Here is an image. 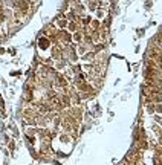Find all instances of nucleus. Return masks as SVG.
<instances>
[{
    "mask_svg": "<svg viewBox=\"0 0 162 165\" xmlns=\"http://www.w3.org/2000/svg\"><path fill=\"white\" fill-rule=\"evenodd\" d=\"M69 113L75 118L76 122H81V119H83V109H81V107H72Z\"/></svg>",
    "mask_w": 162,
    "mask_h": 165,
    "instance_id": "1",
    "label": "nucleus"
},
{
    "mask_svg": "<svg viewBox=\"0 0 162 165\" xmlns=\"http://www.w3.org/2000/svg\"><path fill=\"white\" fill-rule=\"evenodd\" d=\"M51 40H49L48 37H42L38 40V47H40V51H43V49H49L51 47Z\"/></svg>",
    "mask_w": 162,
    "mask_h": 165,
    "instance_id": "2",
    "label": "nucleus"
},
{
    "mask_svg": "<svg viewBox=\"0 0 162 165\" xmlns=\"http://www.w3.org/2000/svg\"><path fill=\"white\" fill-rule=\"evenodd\" d=\"M66 31H67V32H70V34H75L76 31H80V25H78V21H69V23H67Z\"/></svg>",
    "mask_w": 162,
    "mask_h": 165,
    "instance_id": "3",
    "label": "nucleus"
},
{
    "mask_svg": "<svg viewBox=\"0 0 162 165\" xmlns=\"http://www.w3.org/2000/svg\"><path fill=\"white\" fill-rule=\"evenodd\" d=\"M83 40H84V35L81 31H76L75 34H72V41L76 43V44H83Z\"/></svg>",
    "mask_w": 162,
    "mask_h": 165,
    "instance_id": "4",
    "label": "nucleus"
},
{
    "mask_svg": "<svg viewBox=\"0 0 162 165\" xmlns=\"http://www.w3.org/2000/svg\"><path fill=\"white\" fill-rule=\"evenodd\" d=\"M87 8L89 11H95L100 8V2H87Z\"/></svg>",
    "mask_w": 162,
    "mask_h": 165,
    "instance_id": "5",
    "label": "nucleus"
},
{
    "mask_svg": "<svg viewBox=\"0 0 162 165\" xmlns=\"http://www.w3.org/2000/svg\"><path fill=\"white\" fill-rule=\"evenodd\" d=\"M104 17H106V11L101 9V8H98L96 9V20H101V19H104Z\"/></svg>",
    "mask_w": 162,
    "mask_h": 165,
    "instance_id": "6",
    "label": "nucleus"
},
{
    "mask_svg": "<svg viewBox=\"0 0 162 165\" xmlns=\"http://www.w3.org/2000/svg\"><path fill=\"white\" fill-rule=\"evenodd\" d=\"M155 113L162 115V102H159V104H155Z\"/></svg>",
    "mask_w": 162,
    "mask_h": 165,
    "instance_id": "7",
    "label": "nucleus"
}]
</instances>
